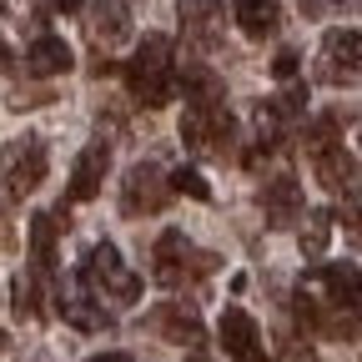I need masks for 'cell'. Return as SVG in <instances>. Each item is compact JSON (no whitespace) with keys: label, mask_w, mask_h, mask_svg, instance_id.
<instances>
[{"label":"cell","mask_w":362,"mask_h":362,"mask_svg":"<svg viewBox=\"0 0 362 362\" xmlns=\"http://www.w3.org/2000/svg\"><path fill=\"white\" fill-rule=\"evenodd\" d=\"M126 86H131V96L141 101L146 111H161L176 96L181 71L171 66V40L166 35H146L141 45H136V56L126 66Z\"/></svg>","instance_id":"cell-1"},{"label":"cell","mask_w":362,"mask_h":362,"mask_svg":"<svg viewBox=\"0 0 362 362\" xmlns=\"http://www.w3.org/2000/svg\"><path fill=\"white\" fill-rule=\"evenodd\" d=\"M45 181V146L35 141V136H25V141H11L6 151H0V206L16 211L25 192H35Z\"/></svg>","instance_id":"cell-2"},{"label":"cell","mask_w":362,"mask_h":362,"mask_svg":"<svg viewBox=\"0 0 362 362\" xmlns=\"http://www.w3.org/2000/svg\"><path fill=\"white\" fill-rule=\"evenodd\" d=\"M86 277H90V287H96V297H106V302H116V307H131L136 297H141V277L126 272V262H121V252H116L111 242H96V247H90Z\"/></svg>","instance_id":"cell-3"},{"label":"cell","mask_w":362,"mask_h":362,"mask_svg":"<svg viewBox=\"0 0 362 362\" xmlns=\"http://www.w3.org/2000/svg\"><path fill=\"white\" fill-rule=\"evenodd\" d=\"M181 141L192 151H221L232 141V116L221 101H187L181 111Z\"/></svg>","instance_id":"cell-4"},{"label":"cell","mask_w":362,"mask_h":362,"mask_svg":"<svg viewBox=\"0 0 362 362\" xmlns=\"http://www.w3.org/2000/svg\"><path fill=\"white\" fill-rule=\"evenodd\" d=\"M171 202V176L161 166H131L126 171V192H121V211L126 216H151Z\"/></svg>","instance_id":"cell-5"},{"label":"cell","mask_w":362,"mask_h":362,"mask_svg":"<svg viewBox=\"0 0 362 362\" xmlns=\"http://www.w3.org/2000/svg\"><path fill=\"white\" fill-rule=\"evenodd\" d=\"M317 76L342 86V81H357L362 76V30H327L322 40V61H317Z\"/></svg>","instance_id":"cell-6"},{"label":"cell","mask_w":362,"mask_h":362,"mask_svg":"<svg viewBox=\"0 0 362 362\" xmlns=\"http://www.w3.org/2000/svg\"><path fill=\"white\" fill-rule=\"evenodd\" d=\"M61 317L71 327H81V332H96L106 317H101V302H96V287H90V277H86V267H76V272H66V282H61Z\"/></svg>","instance_id":"cell-7"},{"label":"cell","mask_w":362,"mask_h":362,"mask_svg":"<svg viewBox=\"0 0 362 362\" xmlns=\"http://www.w3.org/2000/svg\"><path fill=\"white\" fill-rule=\"evenodd\" d=\"M216 332H221V347H226V357H232V362H267L262 332H257V322H252L242 307H226Z\"/></svg>","instance_id":"cell-8"},{"label":"cell","mask_w":362,"mask_h":362,"mask_svg":"<svg viewBox=\"0 0 362 362\" xmlns=\"http://www.w3.org/2000/svg\"><path fill=\"white\" fill-rule=\"evenodd\" d=\"M106 166H111V146L106 141H90L71 171V202H90L101 192V181H106Z\"/></svg>","instance_id":"cell-9"},{"label":"cell","mask_w":362,"mask_h":362,"mask_svg":"<svg viewBox=\"0 0 362 362\" xmlns=\"http://www.w3.org/2000/svg\"><path fill=\"white\" fill-rule=\"evenodd\" d=\"M187 262H192L187 237H181V232H166V237L156 242V252H151V277H156L161 287H176L181 277H187Z\"/></svg>","instance_id":"cell-10"},{"label":"cell","mask_w":362,"mask_h":362,"mask_svg":"<svg viewBox=\"0 0 362 362\" xmlns=\"http://www.w3.org/2000/svg\"><path fill=\"white\" fill-rule=\"evenodd\" d=\"M176 16H181V30H187L192 40H202V45H216V30H221V0H181L176 6Z\"/></svg>","instance_id":"cell-11"},{"label":"cell","mask_w":362,"mask_h":362,"mask_svg":"<svg viewBox=\"0 0 362 362\" xmlns=\"http://www.w3.org/2000/svg\"><path fill=\"white\" fill-rule=\"evenodd\" d=\"M262 211L272 226H292L297 211H302V192H297V181L282 171L277 181H267V192H262Z\"/></svg>","instance_id":"cell-12"},{"label":"cell","mask_w":362,"mask_h":362,"mask_svg":"<svg viewBox=\"0 0 362 362\" xmlns=\"http://www.w3.org/2000/svg\"><path fill=\"white\" fill-rule=\"evenodd\" d=\"M25 66H30V76H61V71L76 66V56L61 35H35L30 51H25Z\"/></svg>","instance_id":"cell-13"},{"label":"cell","mask_w":362,"mask_h":362,"mask_svg":"<svg viewBox=\"0 0 362 362\" xmlns=\"http://www.w3.org/2000/svg\"><path fill=\"white\" fill-rule=\"evenodd\" d=\"M90 35H96L101 45H116L131 35V11H126V0H96L90 6Z\"/></svg>","instance_id":"cell-14"},{"label":"cell","mask_w":362,"mask_h":362,"mask_svg":"<svg viewBox=\"0 0 362 362\" xmlns=\"http://www.w3.org/2000/svg\"><path fill=\"white\" fill-rule=\"evenodd\" d=\"M151 327L161 332V337H171V342H187V347H202V322L192 312H181V307H156L151 312Z\"/></svg>","instance_id":"cell-15"},{"label":"cell","mask_w":362,"mask_h":362,"mask_svg":"<svg viewBox=\"0 0 362 362\" xmlns=\"http://www.w3.org/2000/svg\"><path fill=\"white\" fill-rule=\"evenodd\" d=\"M232 16H237V25H242L252 40H262V35H272V30H277L282 6H277V0H237V6H232Z\"/></svg>","instance_id":"cell-16"},{"label":"cell","mask_w":362,"mask_h":362,"mask_svg":"<svg viewBox=\"0 0 362 362\" xmlns=\"http://www.w3.org/2000/svg\"><path fill=\"white\" fill-rule=\"evenodd\" d=\"M312 166H317V176H322V187H332V192H347V187L362 181V166L347 156V146H332L327 156H317Z\"/></svg>","instance_id":"cell-17"},{"label":"cell","mask_w":362,"mask_h":362,"mask_svg":"<svg viewBox=\"0 0 362 362\" xmlns=\"http://www.w3.org/2000/svg\"><path fill=\"white\" fill-rule=\"evenodd\" d=\"M30 262H35L40 277L61 272V262H56V216H45V211L30 221Z\"/></svg>","instance_id":"cell-18"},{"label":"cell","mask_w":362,"mask_h":362,"mask_svg":"<svg viewBox=\"0 0 362 362\" xmlns=\"http://www.w3.org/2000/svg\"><path fill=\"white\" fill-rule=\"evenodd\" d=\"M332 242V211H307V226H302V257H322Z\"/></svg>","instance_id":"cell-19"},{"label":"cell","mask_w":362,"mask_h":362,"mask_svg":"<svg viewBox=\"0 0 362 362\" xmlns=\"http://www.w3.org/2000/svg\"><path fill=\"white\" fill-rule=\"evenodd\" d=\"M337 136H342V121H337V116H317L312 131H307V156L317 161V156H327L332 146H342Z\"/></svg>","instance_id":"cell-20"},{"label":"cell","mask_w":362,"mask_h":362,"mask_svg":"<svg viewBox=\"0 0 362 362\" xmlns=\"http://www.w3.org/2000/svg\"><path fill=\"white\" fill-rule=\"evenodd\" d=\"M11 297H16V317H40V272H21L11 282Z\"/></svg>","instance_id":"cell-21"},{"label":"cell","mask_w":362,"mask_h":362,"mask_svg":"<svg viewBox=\"0 0 362 362\" xmlns=\"http://www.w3.org/2000/svg\"><path fill=\"white\" fill-rule=\"evenodd\" d=\"M171 192L192 197V202H211V187H206V176H202V171H192V166L171 171Z\"/></svg>","instance_id":"cell-22"},{"label":"cell","mask_w":362,"mask_h":362,"mask_svg":"<svg viewBox=\"0 0 362 362\" xmlns=\"http://www.w3.org/2000/svg\"><path fill=\"white\" fill-rule=\"evenodd\" d=\"M342 11H362V0H302V16H342Z\"/></svg>","instance_id":"cell-23"},{"label":"cell","mask_w":362,"mask_h":362,"mask_svg":"<svg viewBox=\"0 0 362 362\" xmlns=\"http://www.w3.org/2000/svg\"><path fill=\"white\" fill-rule=\"evenodd\" d=\"M272 71H277V81H292V76H297V51H282Z\"/></svg>","instance_id":"cell-24"},{"label":"cell","mask_w":362,"mask_h":362,"mask_svg":"<svg viewBox=\"0 0 362 362\" xmlns=\"http://www.w3.org/2000/svg\"><path fill=\"white\" fill-rule=\"evenodd\" d=\"M51 6H56V11H61V16H76V11H81V6H86V0H51Z\"/></svg>","instance_id":"cell-25"},{"label":"cell","mask_w":362,"mask_h":362,"mask_svg":"<svg viewBox=\"0 0 362 362\" xmlns=\"http://www.w3.org/2000/svg\"><path fill=\"white\" fill-rule=\"evenodd\" d=\"M86 362H131L126 352H101V357H86Z\"/></svg>","instance_id":"cell-26"},{"label":"cell","mask_w":362,"mask_h":362,"mask_svg":"<svg viewBox=\"0 0 362 362\" xmlns=\"http://www.w3.org/2000/svg\"><path fill=\"white\" fill-rule=\"evenodd\" d=\"M292 362H322V357H312L307 347H297V357H292Z\"/></svg>","instance_id":"cell-27"}]
</instances>
